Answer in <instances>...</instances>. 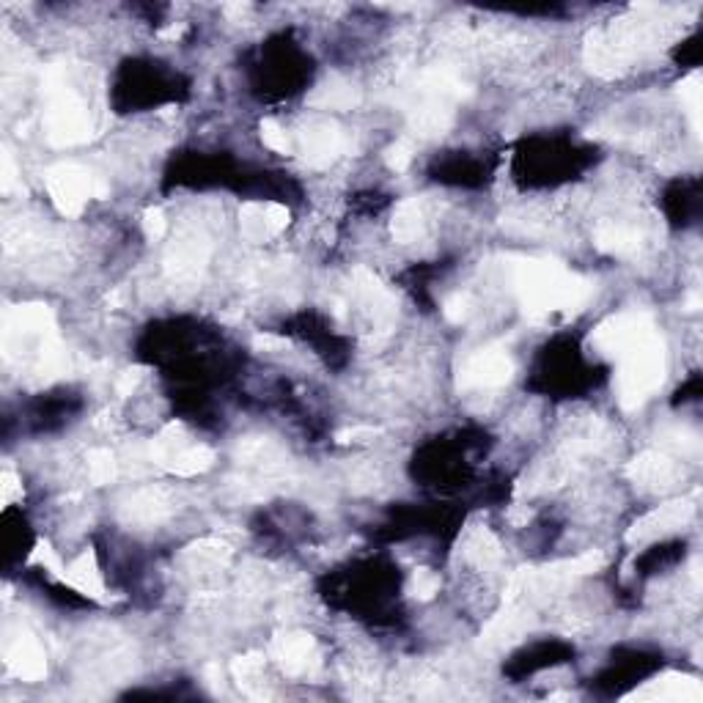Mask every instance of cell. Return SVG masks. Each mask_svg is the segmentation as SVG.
Wrapping results in <instances>:
<instances>
[{
    "label": "cell",
    "instance_id": "obj_1",
    "mask_svg": "<svg viewBox=\"0 0 703 703\" xmlns=\"http://www.w3.org/2000/svg\"><path fill=\"white\" fill-rule=\"evenodd\" d=\"M511 374V360L506 354H495V352H483L476 360L467 363L464 368V384H500L509 380Z\"/></svg>",
    "mask_w": 703,
    "mask_h": 703
},
{
    "label": "cell",
    "instance_id": "obj_6",
    "mask_svg": "<svg viewBox=\"0 0 703 703\" xmlns=\"http://www.w3.org/2000/svg\"><path fill=\"white\" fill-rule=\"evenodd\" d=\"M413 162V149L407 146V143H396L393 149H390V154H387V165L393 168V170H407V165Z\"/></svg>",
    "mask_w": 703,
    "mask_h": 703
},
{
    "label": "cell",
    "instance_id": "obj_5",
    "mask_svg": "<svg viewBox=\"0 0 703 703\" xmlns=\"http://www.w3.org/2000/svg\"><path fill=\"white\" fill-rule=\"evenodd\" d=\"M437 588H440V580L431 575V572H415V577H413V591H415V596L429 599L431 594H437Z\"/></svg>",
    "mask_w": 703,
    "mask_h": 703
},
{
    "label": "cell",
    "instance_id": "obj_4",
    "mask_svg": "<svg viewBox=\"0 0 703 703\" xmlns=\"http://www.w3.org/2000/svg\"><path fill=\"white\" fill-rule=\"evenodd\" d=\"M261 138H264V143H267L272 152H278V154H288L286 132L278 127L275 121H264V124H261Z\"/></svg>",
    "mask_w": 703,
    "mask_h": 703
},
{
    "label": "cell",
    "instance_id": "obj_3",
    "mask_svg": "<svg viewBox=\"0 0 703 703\" xmlns=\"http://www.w3.org/2000/svg\"><path fill=\"white\" fill-rule=\"evenodd\" d=\"M116 473V464H113V456L107 450H96L91 453V481L94 483H107Z\"/></svg>",
    "mask_w": 703,
    "mask_h": 703
},
{
    "label": "cell",
    "instance_id": "obj_8",
    "mask_svg": "<svg viewBox=\"0 0 703 703\" xmlns=\"http://www.w3.org/2000/svg\"><path fill=\"white\" fill-rule=\"evenodd\" d=\"M377 434H380V429H374V426H357L349 431H341L338 440L341 443H360V440H374Z\"/></svg>",
    "mask_w": 703,
    "mask_h": 703
},
{
    "label": "cell",
    "instance_id": "obj_7",
    "mask_svg": "<svg viewBox=\"0 0 703 703\" xmlns=\"http://www.w3.org/2000/svg\"><path fill=\"white\" fill-rule=\"evenodd\" d=\"M165 217H162L160 209H149L146 215H143V231H146V236L149 239H160L162 234H165Z\"/></svg>",
    "mask_w": 703,
    "mask_h": 703
},
{
    "label": "cell",
    "instance_id": "obj_2",
    "mask_svg": "<svg viewBox=\"0 0 703 703\" xmlns=\"http://www.w3.org/2000/svg\"><path fill=\"white\" fill-rule=\"evenodd\" d=\"M11 665L17 668V673L22 678H39L44 673V660H41V651L36 648V643L31 640H20L14 654H11Z\"/></svg>",
    "mask_w": 703,
    "mask_h": 703
}]
</instances>
